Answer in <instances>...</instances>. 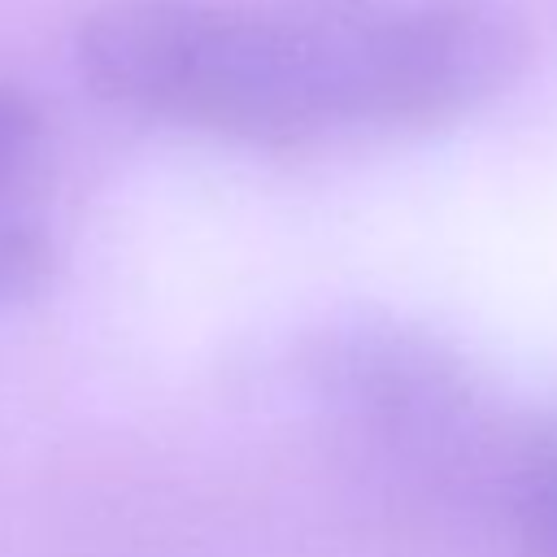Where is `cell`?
I'll use <instances>...</instances> for the list:
<instances>
[{"instance_id": "obj_2", "label": "cell", "mask_w": 557, "mask_h": 557, "mask_svg": "<svg viewBox=\"0 0 557 557\" xmlns=\"http://www.w3.org/2000/svg\"><path fill=\"white\" fill-rule=\"evenodd\" d=\"M296 392L374 435H431L474 405L470 370L418 326L344 318L296 339Z\"/></svg>"}, {"instance_id": "obj_5", "label": "cell", "mask_w": 557, "mask_h": 557, "mask_svg": "<svg viewBox=\"0 0 557 557\" xmlns=\"http://www.w3.org/2000/svg\"><path fill=\"white\" fill-rule=\"evenodd\" d=\"M39 135H44V113L39 104L13 87V83H0V183L13 178L39 148Z\"/></svg>"}, {"instance_id": "obj_3", "label": "cell", "mask_w": 557, "mask_h": 557, "mask_svg": "<svg viewBox=\"0 0 557 557\" xmlns=\"http://www.w3.org/2000/svg\"><path fill=\"white\" fill-rule=\"evenodd\" d=\"M518 557H557V457L535 466L513 496Z\"/></svg>"}, {"instance_id": "obj_4", "label": "cell", "mask_w": 557, "mask_h": 557, "mask_svg": "<svg viewBox=\"0 0 557 557\" xmlns=\"http://www.w3.org/2000/svg\"><path fill=\"white\" fill-rule=\"evenodd\" d=\"M48 235L17 213L0 209V300H17L35 292L48 274Z\"/></svg>"}, {"instance_id": "obj_1", "label": "cell", "mask_w": 557, "mask_h": 557, "mask_svg": "<svg viewBox=\"0 0 557 557\" xmlns=\"http://www.w3.org/2000/svg\"><path fill=\"white\" fill-rule=\"evenodd\" d=\"M527 57V26L500 0H109L74 35L100 100L252 148L466 117Z\"/></svg>"}]
</instances>
